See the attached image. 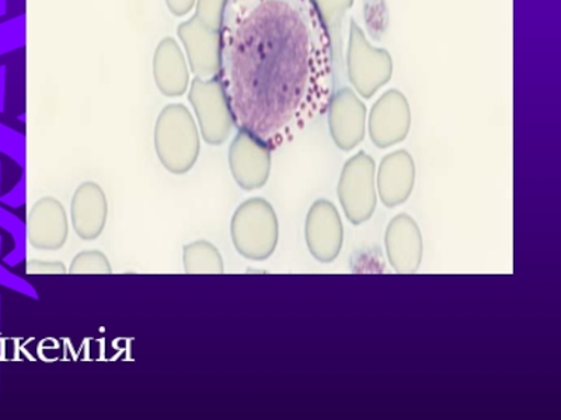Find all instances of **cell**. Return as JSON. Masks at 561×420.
I'll return each instance as SVG.
<instances>
[{
  "label": "cell",
  "mask_w": 561,
  "mask_h": 420,
  "mask_svg": "<svg viewBox=\"0 0 561 420\" xmlns=\"http://www.w3.org/2000/svg\"><path fill=\"white\" fill-rule=\"evenodd\" d=\"M219 33L239 129L272 144L328 107L333 49L313 0H228Z\"/></svg>",
  "instance_id": "1"
},
{
  "label": "cell",
  "mask_w": 561,
  "mask_h": 420,
  "mask_svg": "<svg viewBox=\"0 0 561 420\" xmlns=\"http://www.w3.org/2000/svg\"><path fill=\"white\" fill-rule=\"evenodd\" d=\"M154 150L169 173H188L202 152V133L193 114L184 104H169L154 124Z\"/></svg>",
  "instance_id": "2"
},
{
  "label": "cell",
  "mask_w": 561,
  "mask_h": 420,
  "mask_svg": "<svg viewBox=\"0 0 561 420\" xmlns=\"http://www.w3.org/2000/svg\"><path fill=\"white\" fill-rule=\"evenodd\" d=\"M230 236L243 258L262 262L272 257L279 238L278 218L272 203L252 198L240 205L230 222Z\"/></svg>",
  "instance_id": "3"
},
{
  "label": "cell",
  "mask_w": 561,
  "mask_h": 420,
  "mask_svg": "<svg viewBox=\"0 0 561 420\" xmlns=\"http://www.w3.org/2000/svg\"><path fill=\"white\" fill-rule=\"evenodd\" d=\"M345 73L359 97L370 98L393 77V59L383 48L375 47L354 20L350 24Z\"/></svg>",
  "instance_id": "4"
},
{
  "label": "cell",
  "mask_w": 561,
  "mask_h": 420,
  "mask_svg": "<svg viewBox=\"0 0 561 420\" xmlns=\"http://www.w3.org/2000/svg\"><path fill=\"white\" fill-rule=\"evenodd\" d=\"M188 102L194 109L204 142L210 147L227 142L237 124L219 78H195L190 84Z\"/></svg>",
  "instance_id": "5"
},
{
  "label": "cell",
  "mask_w": 561,
  "mask_h": 420,
  "mask_svg": "<svg viewBox=\"0 0 561 420\" xmlns=\"http://www.w3.org/2000/svg\"><path fill=\"white\" fill-rule=\"evenodd\" d=\"M345 217L358 226L367 222L377 208V167L374 159L359 152L344 164L337 187Z\"/></svg>",
  "instance_id": "6"
},
{
  "label": "cell",
  "mask_w": 561,
  "mask_h": 420,
  "mask_svg": "<svg viewBox=\"0 0 561 420\" xmlns=\"http://www.w3.org/2000/svg\"><path fill=\"white\" fill-rule=\"evenodd\" d=\"M228 160L234 182L244 191H254L267 184L272 173V150L263 139L239 129L230 143Z\"/></svg>",
  "instance_id": "7"
},
{
  "label": "cell",
  "mask_w": 561,
  "mask_h": 420,
  "mask_svg": "<svg viewBox=\"0 0 561 420\" xmlns=\"http://www.w3.org/2000/svg\"><path fill=\"white\" fill-rule=\"evenodd\" d=\"M328 121L335 147L350 152L358 147L367 132L368 113L353 89H335L329 98Z\"/></svg>",
  "instance_id": "8"
},
{
  "label": "cell",
  "mask_w": 561,
  "mask_h": 420,
  "mask_svg": "<svg viewBox=\"0 0 561 420\" xmlns=\"http://www.w3.org/2000/svg\"><path fill=\"white\" fill-rule=\"evenodd\" d=\"M367 125L375 147L388 149L402 143L412 127L408 97L400 90H388L370 108Z\"/></svg>",
  "instance_id": "9"
},
{
  "label": "cell",
  "mask_w": 561,
  "mask_h": 420,
  "mask_svg": "<svg viewBox=\"0 0 561 420\" xmlns=\"http://www.w3.org/2000/svg\"><path fill=\"white\" fill-rule=\"evenodd\" d=\"M190 70L195 78H218L220 70V33L199 22L195 16L185 20L178 28Z\"/></svg>",
  "instance_id": "10"
},
{
  "label": "cell",
  "mask_w": 561,
  "mask_h": 420,
  "mask_svg": "<svg viewBox=\"0 0 561 420\" xmlns=\"http://www.w3.org/2000/svg\"><path fill=\"white\" fill-rule=\"evenodd\" d=\"M305 238L310 254L320 262H333L342 252L344 229L339 210L330 201H318L310 208Z\"/></svg>",
  "instance_id": "11"
},
{
  "label": "cell",
  "mask_w": 561,
  "mask_h": 420,
  "mask_svg": "<svg viewBox=\"0 0 561 420\" xmlns=\"http://www.w3.org/2000/svg\"><path fill=\"white\" fill-rule=\"evenodd\" d=\"M69 220L64 205L53 197L38 199L27 217V238L38 252H58L67 243Z\"/></svg>",
  "instance_id": "12"
},
{
  "label": "cell",
  "mask_w": 561,
  "mask_h": 420,
  "mask_svg": "<svg viewBox=\"0 0 561 420\" xmlns=\"http://www.w3.org/2000/svg\"><path fill=\"white\" fill-rule=\"evenodd\" d=\"M389 262L399 273L417 272L423 259V236L419 224L409 214L390 220L385 236Z\"/></svg>",
  "instance_id": "13"
},
{
  "label": "cell",
  "mask_w": 561,
  "mask_h": 420,
  "mask_svg": "<svg viewBox=\"0 0 561 420\" xmlns=\"http://www.w3.org/2000/svg\"><path fill=\"white\" fill-rule=\"evenodd\" d=\"M108 218L107 197L98 183L80 184L70 202V220L75 233L84 242L102 236Z\"/></svg>",
  "instance_id": "14"
},
{
  "label": "cell",
  "mask_w": 561,
  "mask_h": 420,
  "mask_svg": "<svg viewBox=\"0 0 561 420\" xmlns=\"http://www.w3.org/2000/svg\"><path fill=\"white\" fill-rule=\"evenodd\" d=\"M153 79L163 96L182 97L192 84L187 58L173 37L160 39L153 54Z\"/></svg>",
  "instance_id": "15"
},
{
  "label": "cell",
  "mask_w": 561,
  "mask_h": 420,
  "mask_svg": "<svg viewBox=\"0 0 561 420\" xmlns=\"http://www.w3.org/2000/svg\"><path fill=\"white\" fill-rule=\"evenodd\" d=\"M415 184V164L412 154L396 150L385 156L377 173V191L388 208L408 201Z\"/></svg>",
  "instance_id": "16"
},
{
  "label": "cell",
  "mask_w": 561,
  "mask_h": 420,
  "mask_svg": "<svg viewBox=\"0 0 561 420\" xmlns=\"http://www.w3.org/2000/svg\"><path fill=\"white\" fill-rule=\"evenodd\" d=\"M320 19L330 35L333 49L334 90L337 89L344 69L343 24L354 0H313Z\"/></svg>",
  "instance_id": "17"
},
{
  "label": "cell",
  "mask_w": 561,
  "mask_h": 420,
  "mask_svg": "<svg viewBox=\"0 0 561 420\" xmlns=\"http://www.w3.org/2000/svg\"><path fill=\"white\" fill-rule=\"evenodd\" d=\"M183 267L185 273L192 275H219L225 271L222 255L207 240L184 245Z\"/></svg>",
  "instance_id": "18"
},
{
  "label": "cell",
  "mask_w": 561,
  "mask_h": 420,
  "mask_svg": "<svg viewBox=\"0 0 561 420\" xmlns=\"http://www.w3.org/2000/svg\"><path fill=\"white\" fill-rule=\"evenodd\" d=\"M73 275H108L113 272L112 264L105 254L98 249H88L77 255L70 262L69 271Z\"/></svg>",
  "instance_id": "19"
},
{
  "label": "cell",
  "mask_w": 561,
  "mask_h": 420,
  "mask_svg": "<svg viewBox=\"0 0 561 420\" xmlns=\"http://www.w3.org/2000/svg\"><path fill=\"white\" fill-rule=\"evenodd\" d=\"M228 0H195L194 16L208 27L220 30Z\"/></svg>",
  "instance_id": "20"
},
{
  "label": "cell",
  "mask_w": 561,
  "mask_h": 420,
  "mask_svg": "<svg viewBox=\"0 0 561 420\" xmlns=\"http://www.w3.org/2000/svg\"><path fill=\"white\" fill-rule=\"evenodd\" d=\"M27 272L35 275L67 273L68 269L59 261H39V259H34V261L28 262Z\"/></svg>",
  "instance_id": "21"
},
{
  "label": "cell",
  "mask_w": 561,
  "mask_h": 420,
  "mask_svg": "<svg viewBox=\"0 0 561 420\" xmlns=\"http://www.w3.org/2000/svg\"><path fill=\"white\" fill-rule=\"evenodd\" d=\"M170 13L175 18L187 16L190 12H193L195 0H164Z\"/></svg>",
  "instance_id": "22"
}]
</instances>
